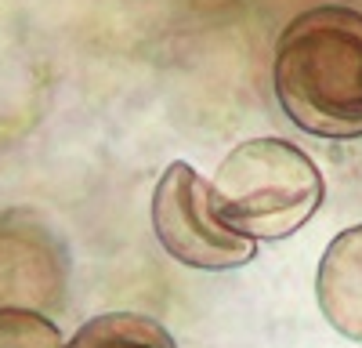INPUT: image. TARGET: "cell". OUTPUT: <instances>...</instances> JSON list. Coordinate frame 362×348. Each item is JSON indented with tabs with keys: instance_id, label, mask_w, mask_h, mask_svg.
<instances>
[{
	"instance_id": "cell-1",
	"label": "cell",
	"mask_w": 362,
	"mask_h": 348,
	"mask_svg": "<svg viewBox=\"0 0 362 348\" xmlns=\"http://www.w3.org/2000/svg\"><path fill=\"white\" fill-rule=\"evenodd\" d=\"M272 87L290 120L319 138H362V11L322 4L276 44Z\"/></svg>"
},
{
	"instance_id": "cell-2",
	"label": "cell",
	"mask_w": 362,
	"mask_h": 348,
	"mask_svg": "<svg viewBox=\"0 0 362 348\" xmlns=\"http://www.w3.org/2000/svg\"><path fill=\"white\" fill-rule=\"evenodd\" d=\"M214 211L218 218L250 240H286L326 196L322 174L286 138H250L214 170Z\"/></svg>"
},
{
	"instance_id": "cell-3",
	"label": "cell",
	"mask_w": 362,
	"mask_h": 348,
	"mask_svg": "<svg viewBox=\"0 0 362 348\" xmlns=\"http://www.w3.org/2000/svg\"><path fill=\"white\" fill-rule=\"evenodd\" d=\"M153 228L160 247L189 269L225 272L247 265L257 254V240L218 218L214 189L185 160H174L153 192Z\"/></svg>"
},
{
	"instance_id": "cell-4",
	"label": "cell",
	"mask_w": 362,
	"mask_h": 348,
	"mask_svg": "<svg viewBox=\"0 0 362 348\" xmlns=\"http://www.w3.org/2000/svg\"><path fill=\"white\" fill-rule=\"evenodd\" d=\"M66 250L47 228L0 218V308L47 312L66 290Z\"/></svg>"
},
{
	"instance_id": "cell-5",
	"label": "cell",
	"mask_w": 362,
	"mask_h": 348,
	"mask_svg": "<svg viewBox=\"0 0 362 348\" xmlns=\"http://www.w3.org/2000/svg\"><path fill=\"white\" fill-rule=\"evenodd\" d=\"M315 294L329 323L344 337L362 341V225L344 228L322 250Z\"/></svg>"
},
{
	"instance_id": "cell-6",
	"label": "cell",
	"mask_w": 362,
	"mask_h": 348,
	"mask_svg": "<svg viewBox=\"0 0 362 348\" xmlns=\"http://www.w3.org/2000/svg\"><path fill=\"white\" fill-rule=\"evenodd\" d=\"M66 348H177V344L156 319H148V315L105 312V315L87 319Z\"/></svg>"
},
{
	"instance_id": "cell-7",
	"label": "cell",
	"mask_w": 362,
	"mask_h": 348,
	"mask_svg": "<svg viewBox=\"0 0 362 348\" xmlns=\"http://www.w3.org/2000/svg\"><path fill=\"white\" fill-rule=\"evenodd\" d=\"M0 348H66V341L44 312L0 308Z\"/></svg>"
}]
</instances>
